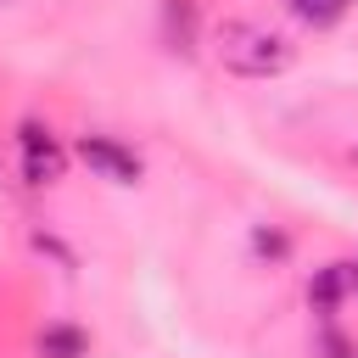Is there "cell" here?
<instances>
[{
	"instance_id": "8992f818",
	"label": "cell",
	"mask_w": 358,
	"mask_h": 358,
	"mask_svg": "<svg viewBox=\"0 0 358 358\" xmlns=\"http://www.w3.org/2000/svg\"><path fill=\"white\" fill-rule=\"evenodd\" d=\"M285 6H291V17L308 22V28H336V22L352 11V0H285Z\"/></svg>"
},
{
	"instance_id": "52a82bcc",
	"label": "cell",
	"mask_w": 358,
	"mask_h": 358,
	"mask_svg": "<svg viewBox=\"0 0 358 358\" xmlns=\"http://www.w3.org/2000/svg\"><path fill=\"white\" fill-rule=\"evenodd\" d=\"M252 246H257L263 257H285V235H274V229H257V235H252Z\"/></svg>"
},
{
	"instance_id": "6da1fadb",
	"label": "cell",
	"mask_w": 358,
	"mask_h": 358,
	"mask_svg": "<svg viewBox=\"0 0 358 358\" xmlns=\"http://www.w3.org/2000/svg\"><path fill=\"white\" fill-rule=\"evenodd\" d=\"M213 50L241 78H274V73L291 67V39L274 34V28H263V22H224Z\"/></svg>"
},
{
	"instance_id": "3957f363",
	"label": "cell",
	"mask_w": 358,
	"mask_h": 358,
	"mask_svg": "<svg viewBox=\"0 0 358 358\" xmlns=\"http://www.w3.org/2000/svg\"><path fill=\"white\" fill-rule=\"evenodd\" d=\"M22 179L28 185H56L62 179V145L50 140L45 123H22Z\"/></svg>"
},
{
	"instance_id": "7a4b0ae2",
	"label": "cell",
	"mask_w": 358,
	"mask_h": 358,
	"mask_svg": "<svg viewBox=\"0 0 358 358\" xmlns=\"http://www.w3.org/2000/svg\"><path fill=\"white\" fill-rule=\"evenodd\" d=\"M78 157H84V168L90 173H101V179H112V185H140V157L129 151V145H117V140H106V134H84L78 140Z\"/></svg>"
},
{
	"instance_id": "277c9868",
	"label": "cell",
	"mask_w": 358,
	"mask_h": 358,
	"mask_svg": "<svg viewBox=\"0 0 358 358\" xmlns=\"http://www.w3.org/2000/svg\"><path fill=\"white\" fill-rule=\"evenodd\" d=\"M352 280H358V268H352V263H330V268H319V274L308 280V302H313L319 313H330V308L347 296V285H352Z\"/></svg>"
},
{
	"instance_id": "5b68a950",
	"label": "cell",
	"mask_w": 358,
	"mask_h": 358,
	"mask_svg": "<svg viewBox=\"0 0 358 358\" xmlns=\"http://www.w3.org/2000/svg\"><path fill=\"white\" fill-rule=\"evenodd\" d=\"M90 352V336L78 324H45L39 330V358H84Z\"/></svg>"
}]
</instances>
